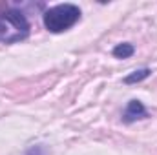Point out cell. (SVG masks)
I'll return each instance as SVG.
<instances>
[{"instance_id":"cell-1","label":"cell","mask_w":157,"mask_h":155,"mask_svg":"<svg viewBox=\"0 0 157 155\" xmlns=\"http://www.w3.org/2000/svg\"><path fill=\"white\" fill-rule=\"evenodd\" d=\"M82 17V11L80 7L75 4H57L49 9L44 11L42 15V22H44V28L49 31V33H64L68 29H71Z\"/></svg>"},{"instance_id":"cell-2","label":"cell","mask_w":157,"mask_h":155,"mask_svg":"<svg viewBox=\"0 0 157 155\" xmlns=\"http://www.w3.org/2000/svg\"><path fill=\"white\" fill-rule=\"evenodd\" d=\"M31 26L26 15L18 9H6L0 13V42L17 44L29 37Z\"/></svg>"},{"instance_id":"cell-3","label":"cell","mask_w":157,"mask_h":155,"mask_svg":"<svg viewBox=\"0 0 157 155\" xmlns=\"http://www.w3.org/2000/svg\"><path fill=\"white\" fill-rule=\"evenodd\" d=\"M148 117L150 115H148V110L144 108V104L141 100H137V99H132L126 104V108H124V112L121 115V120L124 124H133V122L143 120V119H148Z\"/></svg>"},{"instance_id":"cell-4","label":"cell","mask_w":157,"mask_h":155,"mask_svg":"<svg viewBox=\"0 0 157 155\" xmlns=\"http://www.w3.org/2000/svg\"><path fill=\"white\" fill-rule=\"evenodd\" d=\"M152 75V70L150 68H141V70H135V71H132L130 75H126V77L122 78V82L124 84H137V82H143L144 78H148Z\"/></svg>"},{"instance_id":"cell-5","label":"cell","mask_w":157,"mask_h":155,"mask_svg":"<svg viewBox=\"0 0 157 155\" xmlns=\"http://www.w3.org/2000/svg\"><path fill=\"white\" fill-rule=\"evenodd\" d=\"M133 53H135V46H133V44H130V42L117 44V46L112 49V55H113L115 59H130Z\"/></svg>"},{"instance_id":"cell-6","label":"cell","mask_w":157,"mask_h":155,"mask_svg":"<svg viewBox=\"0 0 157 155\" xmlns=\"http://www.w3.org/2000/svg\"><path fill=\"white\" fill-rule=\"evenodd\" d=\"M26 155H46V148H44V144L29 146V148L26 150Z\"/></svg>"}]
</instances>
